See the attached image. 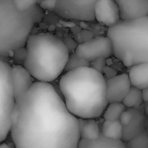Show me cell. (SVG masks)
Instances as JSON below:
<instances>
[{
    "label": "cell",
    "instance_id": "obj_1",
    "mask_svg": "<svg viewBox=\"0 0 148 148\" xmlns=\"http://www.w3.org/2000/svg\"><path fill=\"white\" fill-rule=\"evenodd\" d=\"M16 105L18 120L10 131L15 148H78V120L53 85L36 82Z\"/></svg>",
    "mask_w": 148,
    "mask_h": 148
},
{
    "label": "cell",
    "instance_id": "obj_2",
    "mask_svg": "<svg viewBox=\"0 0 148 148\" xmlns=\"http://www.w3.org/2000/svg\"><path fill=\"white\" fill-rule=\"evenodd\" d=\"M59 88L66 108L77 119L99 118L108 105L106 77L90 67L64 73L60 78Z\"/></svg>",
    "mask_w": 148,
    "mask_h": 148
},
{
    "label": "cell",
    "instance_id": "obj_3",
    "mask_svg": "<svg viewBox=\"0 0 148 148\" xmlns=\"http://www.w3.org/2000/svg\"><path fill=\"white\" fill-rule=\"evenodd\" d=\"M24 47L23 68L36 82L51 84L62 74L69 50L62 39L49 32L33 34L28 37Z\"/></svg>",
    "mask_w": 148,
    "mask_h": 148
},
{
    "label": "cell",
    "instance_id": "obj_4",
    "mask_svg": "<svg viewBox=\"0 0 148 148\" xmlns=\"http://www.w3.org/2000/svg\"><path fill=\"white\" fill-rule=\"evenodd\" d=\"M43 16L44 11L37 4L19 11L12 0H0V56L10 58L15 50L24 47L32 29Z\"/></svg>",
    "mask_w": 148,
    "mask_h": 148
},
{
    "label": "cell",
    "instance_id": "obj_5",
    "mask_svg": "<svg viewBox=\"0 0 148 148\" xmlns=\"http://www.w3.org/2000/svg\"><path fill=\"white\" fill-rule=\"evenodd\" d=\"M113 55L126 67L148 62V16L131 21H120L109 27Z\"/></svg>",
    "mask_w": 148,
    "mask_h": 148
},
{
    "label": "cell",
    "instance_id": "obj_6",
    "mask_svg": "<svg viewBox=\"0 0 148 148\" xmlns=\"http://www.w3.org/2000/svg\"><path fill=\"white\" fill-rule=\"evenodd\" d=\"M9 59L0 56V143L9 135L11 127L10 114L16 105Z\"/></svg>",
    "mask_w": 148,
    "mask_h": 148
},
{
    "label": "cell",
    "instance_id": "obj_7",
    "mask_svg": "<svg viewBox=\"0 0 148 148\" xmlns=\"http://www.w3.org/2000/svg\"><path fill=\"white\" fill-rule=\"evenodd\" d=\"M96 0H58L55 13L67 20L92 22L95 20Z\"/></svg>",
    "mask_w": 148,
    "mask_h": 148
},
{
    "label": "cell",
    "instance_id": "obj_8",
    "mask_svg": "<svg viewBox=\"0 0 148 148\" xmlns=\"http://www.w3.org/2000/svg\"><path fill=\"white\" fill-rule=\"evenodd\" d=\"M74 53L89 63L97 58L107 60L113 56L111 42L107 36L95 37L78 44Z\"/></svg>",
    "mask_w": 148,
    "mask_h": 148
},
{
    "label": "cell",
    "instance_id": "obj_9",
    "mask_svg": "<svg viewBox=\"0 0 148 148\" xmlns=\"http://www.w3.org/2000/svg\"><path fill=\"white\" fill-rule=\"evenodd\" d=\"M127 74H119L106 79V93L108 103H122L131 88Z\"/></svg>",
    "mask_w": 148,
    "mask_h": 148
},
{
    "label": "cell",
    "instance_id": "obj_10",
    "mask_svg": "<svg viewBox=\"0 0 148 148\" xmlns=\"http://www.w3.org/2000/svg\"><path fill=\"white\" fill-rule=\"evenodd\" d=\"M10 76L15 102H18L36 82L29 73L20 65H10Z\"/></svg>",
    "mask_w": 148,
    "mask_h": 148
},
{
    "label": "cell",
    "instance_id": "obj_11",
    "mask_svg": "<svg viewBox=\"0 0 148 148\" xmlns=\"http://www.w3.org/2000/svg\"><path fill=\"white\" fill-rule=\"evenodd\" d=\"M95 20L112 27L121 21L118 5L113 0H96L95 4Z\"/></svg>",
    "mask_w": 148,
    "mask_h": 148
},
{
    "label": "cell",
    "instance_id": "obj_12",
    "mask_svg": "<svg viewBox=\"0 0 148 148\" xmlns=\"http://www.w3.org/2000/svg\"><path fill=\"white\" fill-rule=\"evenodd\" d=\"M121 21L148 16V0H116Z\"/></svg>",
    "mask_w": 148,
    "mask_h": 148
},
{
    "label": "cell",
    "instance_id": "obj_13",
    "mask_svg": "<svg viewBox=\"0 0 148 148\" xmlns=\"http://www.w3.org/2000/svg\"><path fill=\"white\" fill-rule=\"evenodd\" d=\"M131 111L133 113V118L128 125L123 127L121 140L124 143H127L147 130V118L143 112L139 108H131Z\"/></svg>",
    "mask_w": 148,
    "mask_h": 148
},
{
    "label": "cell",
    "instance_id": "obj_14",
    "mask_svg": "<svg viewBox=\"0 0 148 148\" xmlns=\"http://www.w3.org/2000/svg\"><path fill=\"white\" fill-rule=\"evenodd\" d=\"M127 75L132 88L140 90L148 88V62L131 67Z\"/></svg>",
    "mask_w": 148,
    "mask_h": 148
},
{
    "label": "cell",
    "instance_id": "obj_15",
    "mask_svg": "<svg viewBox=\"0 0 148 148\" xmlns=\"http://www.w3.org/2000/svg\"><path fill=\"white\" fill-rule=\"evenodd\" d=\"M79 125L80 139L84 140H95L101 135L98 122L95 120H82L77 119Z\"/></svg>",
    "mask_w": 148,
    "mask_h": 148
},
{
    "label": "cell",
    "instance_id": "obj_16",
    "mask_svg": "<svg viewBox=\"0 0 148 148\" xmlns=\"http://www.w3.org/2000/svg\"><path fill=\"white\" fill-rule=\"evenodd\" d=\"M78 148H127L122 140H115L104 138L101 134L100 137L92 141L80 140Z\"/></svg>",
    "mask_w": 148,
    "mask_h": 148
},
{
    "label": "cell",
    "instance_id": "obj_17",
    "mask_svg": "<svg viewBox=\"0 0 148 148\" xmlns=\"http://www.w3.org/2000/svg\"><path fill=\"white\" fill-rule=\"evenodd\" d=\"M122 131H123V127L121 126L119 121H105L102 124L101 134L107 139L121 140Z\"/></svg>",
    "mask_w": 148,
    "mask_h": 148
},
{
    "label": "cell",
    "instance_id": "obj_18",
    "mask_svg": "<svg viewBox=\"0 0 148 148\" xmlns=\"http://www.w3.org/2000/svg\"><path fill=\"white\" fill-rule=\"evenodd\" d=\"M142 102L143 100L141 96V90L137 89L135 88H131L127 95L122 101V104L125 106L126 108H127V109H138L142 104Z\"/></svg>",
    "mask_w": 148,
    "mask_h": 148
},
{
    "label": "cell",
    "instance_id": "obj_19",
    "mask_svg": "<svg viewBox=\"0 0 148 148\" xmlns=\"http://www.w3.org/2000/svg\"><path fill=\"white\" fill-rule=\"evenodd\" d=\"M125 110L126 108L122 103H108L102 115L105 121H115L120 120L121 114Z\"/></svg>",
    "mask_w": 148,
    "mask_h": 148
},
{
    "label": "cell",
    "instance_id": "obj_20",
    "mask_svg": "<svg viewBox=\"0 0 148 148\" xmlns=\"http://www.w3.org/2000/svg\"><path fill=\"white\" fill-rule=\"evenodd\" d=\"M83 67H89V62L78 57L75 53H72V54H69L68 62L65 65L63 71L67 73V72L77 69L79 68H83Z\"/></svg>",
    "mask_w": 148,
    "mask_h": 148
},
{
    "label": "cell",
    "instance_id": "obj_21",
    "mask_svg": "<svg viewBox=\"0 0 148 148\" xmlns=\"http://www.w3.org/2000/svg\"><path fill=\"white\" fill-rule=\"evenodd\" d=\"M125 144L127 148H148L147 131H144Z\"/></svg>",
    "mask_w": 148,
    "mask_h": 148
},
{
    "label": "cell",
    "instance_id": "obj_22",
    "mask_svg": "<svg viewBox=\"0 0 148 148\" xmlns=\"http://www.w3.org/2000/svg\"><path fill=\"white\" fill-rule=\"evenodd\" d=\"M16 9L19 11H26L37 4L36 0H12Z\"/></svg>",
    "mask_w": 148,
    "mask_h": 148
},
{
    "label": "cell",
    "instance_id": "obj_23",
    "mask_svg": "<svg viewBox=\"0 0 148 148\" xmlns=\"http://www.w3.org/2000/svg\"><path fill=\"white\" fill-rule=\"evenodd\" d=\"M11 58H12L13 62H15L14 65L23 66V63H24V61L26 58V49H25V47H22V48L15 50Z\"/></svg>",
    "mask_w": 148,
    "mask_h": 148
},
{
    "label": "cell",
    "instance_id": "obj_24",
    "mask_svg": "<svg viewBox=\"0 0 148 148\" xmlns=\"http://www.w3.org/2000/svg\"><path fill=\"white\" fill-rule=\"evenodd\" d=\"M89 67L93 69H95V71L101 73V74H104V69L107 67V62L105 58H97L94 61H92L89 63Z\"/></svg>",
    "mask_w": 148,
    "mask_h": 148
},
{
    "label": "cell",
    "instance_id": "obj_25",
    "mask_svg": "<svg viewBox=\"0 0 148 148\" xmlns=\"http://www.w3.org/2000/svg\"><path fill=\"white\" fill-rule=\"evenodd\" d=\"M56 4V0H46V1H37V5L44 11H54Z\"/></svg>",
    "mask_w": 148,
    "mask_h": 148
},
{
    "label": "cell",
    "instance_id": "obj_26",
    "mask_svg": "<svg viewBox=\"0 0 148 148\" xmlns=\"http://www.w3.org/2000/svg\"><path fill=\"white\" fill-rule=\"evenodd\" d=\"M132 118H133V113H132L131 109H127V110L126 109L121 114L119 121H120V123L121 124L122 127H125V126L129 124V122L131 121Z\"/></svg>",
    "mask_w": 148,
    "mask_h": 148
},
{
    "label": "cell",
    "instance_id": "obj_27",
    "mask_svg": "<svg viewBox=\"0 0 148 148\" xmlns=\"http://www.w3.org/2000/svg\"><path fill=\"white\" fill-rule=\"evenodd\" d=\"M141 96H142V100L144 102H147L148 101V88L141 90Z\"/></svg>",
    "mask_w": 148,
    "mask_h": 148
},
{
    "label": "cell",
    "instance_id": "obj_28",
    "mask_svg": "<svg viewBox=\"0 0 148 148\" xmlns=\"http://www.w3.org/2000/svg\"><path fill=\"white\" fill-rule=\"evenodd\" d=\"M0 148H11L9 145L5 143H0Z\"/></svg>",
    "mask_w": 148,
    "mask_h": 148
}]
</instances>
